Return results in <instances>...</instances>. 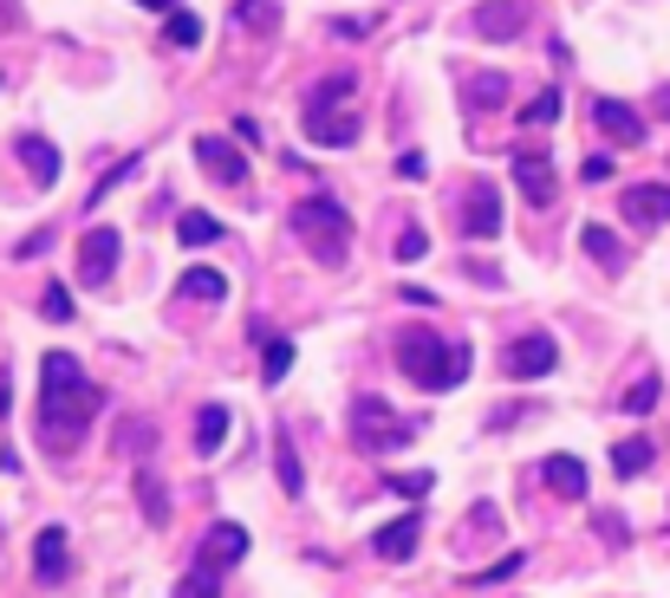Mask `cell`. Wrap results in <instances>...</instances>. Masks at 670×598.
Segmentation results:
<instances>
[{"label":"cell","instance_id":"obj_33","mask_svg":"<svg viewBox=\"0 0 670 598\" xmlns=\"http://www.w3.org/2000/svg\"><path fill=\"white\" fill-rule=\"evenodd\" d=\"M40 312H46L53 325H59V319H73V294H66V287H46V299H40Z\"/></svg>","mask_w":670,"mask_h":598},{"label":"cell","instance_id":"obj_30","mask_svg":"<svg viewBox=\"0 0 670 598\" xmlns=\"http://www.w3.org/2000/svg\"><path fill=\"white\" fill-rule=\"evenodd\" d=\"M553 118H560V91H540L521 104V124H553Z\"/></svg>","mask_w":670,"mask_h":598},{"label":"cell","instance_id":"obj_18","mask_svg":"<svg viewBox=\"0 0 670 598\" xmlns=\"http://www.w3.org/2000/svg\"><path fill=\"white\" fill-rule=\"evenodd\" d=\"M20 163H26V176H33V182H40V189H46V182H53V176H59V150L46 144V137H40V131H26V137H20Z\"/></svg>","mask_w":670,"mask_h":598},{"label":"cell","instance_id":"obj_31","mask_svg":"<svg viewBox=\"0 0 670 598\" xmlns=\"http://www.w3.org/2000/svg\"><path fill=\"white\" fill-rule=\"evenodd\" d=\"M502 91H508V78H502V73L475 78V104H482V111H495V104H502Z\"/></svg>","mask_w":670,"mask_h":598},{"label":"cell","instance_id":"obj_5","mask_svg":"<svg viewBox=\"0 0 670 598\" xmlns=\"http://www.w3.org/2000/svg\"><path fill=\"white\" fill-rule=\"evenodd\" d=\"M352 436H359V449H404L417 436V423H397V410L384 397H359L352 403Z\"/></svg>","mask_w":670,"mask_h":598},{"label":"cell","instance_id":"obj_8","mask_svg":"<svg viewBox=\"0 0 670 598\" xmlns=\"http://www.w3.org/2000/svg\"><path fill=\"white\" fill-rule=\"evenodd\" d=\"M118 247H124L118 228H91V234L78 241V280H85V287H105L111 267H118Z\"/></svg>","mask_w":670,"mask_h":598},{"label":"cell","instance_id":"obj_24","mask_svg":"<svg viewBox=\"0 0 670 598\" xmlns=\"http://www.w3.org/2000/svg\"><path fill=\"white\" fill-rule=\"evenodd\" d=\"M274 468H281V488H287V495H299V488H306L299 455H294V436H287V430H274Z\"/></svg>","mask_w":670,"mask_h":598},{"label":"cell","instance_id":"obj_16","mask_svg":"<svg viewBox=\"0 0 670 598\" xmlns=\"http://www.w3.org/2000/svg\"><path fill=\"white\" fill-rule=\"evenodd\" d=\"M417 533H424V514H397L391 527L372 533V553L377 560H410V553H417Z\"/></svg>","mask_w":670,"mask_h":598},{"label":"cell","instance_id":"obj_14","mask_svg":"<svg viewBox=\"0 0 670 598\" xmlns=\"http://www.w3.org/2000/svg\"><path fill=\"white\" fill-rule=\"evenodd\" d=\"M540 481H547L560 501H586V462H580V455H547V462H540Z\"/></svg>","mask_w":670,"mask_h":598},{"label":"cell","instance_id":"obj_29","mask_svg":"<svg viewBox=\"0 0 670 598\" xmlns=\"http://www.w3.org/2000/svg\"><path fill=\"white\" fill-rule=\"evenodd\" d=\"M163 40H169V46H196V40H202V20H196V13H169Z\"/></svg>","mask_w":670,"mask_h":598},{"label":"cell","instance_id":"obj_22","mask_svg":"<svg viewBox=\"0 0 670 598\" xmlns=\"http://www.w3.org/2000/svg\"><path fill=\"white\" fill-rule=\"evenodd\" d=\"M176 241H183V247H209V241H222V222L202 215V209H183V215H176Z\"/></svg>","mask_w":670,"mask_h":598},{"label":"cell","instance_id":"obj_2","mask_svg":"<svg viewBox=\"0 0 670 598\" xmlns=\"http://www.w3.org/2000/svg\"><path fill=\"white\" fill-rule=\"evenodd\" d=\"M397 365L417 390H455L469 377V345L437 339V332H404L397 339Z\"/></svg>","mask_w":670,"mask_h":598},{"label":"cell","instance_id":"obj_36","mask_svg":"<svg viewBox=\"0 0 670 598\" xmlns=\"http://www.w3.org/2000/svg\"><path fill=\"white\" fill-rule=\"evenodd\" d=\"M521 560H527V553H508V560H495L488 573H469V579H488V586H495V579H515V573H521Z\"/></svg>","mask_w":670,"mask_h":598},{"label":"cell","instance_id":"obj_34","mask_svg":"<svg viewBox=\"0 0 670 598\" xmlns=\"http://www.w3.org/2000/svg\"><path fill=\"white\" fill-rule=\"evenodd\" d=\"M384 488H397V495H430L437 475H384Z\"/></svg>","mask_w":670,"mask_h":598},{"label":"cell","instance_id":"obj_1","mask_svg":"<svg viewBox=\"0 0 670 598\" xmlns=\"http://www.w3.org/2000/svg\"><path fill=\"white\" fill-rule=\"evenodd\" d=\"M98 403L105 397L73 352H46V365H40V443L53 455H73L85 443V423L98 417Z\"/></svg>","mask_w":670,"mask_h":598},{"label":"cell","instance_id":"obj_32","mask_svg":"<svg viewBox=\"0 0 670 598\" xmlns=\"http://www.w3.org/2000/svg\"><path fill=\"white\" fill-rule=\"evenodd\" d=\"M424 254H430V234L424 228H404L397 234V261H424Z\"/></svg>","mask_w":670,"mask_h":598},{"label":"cell","instance_id":"obj_3","mask_svg":"<svg viewBox=\"0 0 670 598\" xmlns=\"http://www.w3.org/2000/svg\"><path fill=\"white\" fill-rule=\"evenodd\" d=\"M345 104H352V78H345V73L319 78V91H312V104H306V137H312V144H326V150L359 144V118H352Z\"/></svg>","mask_w":670,"mask_h":598},{"label":"cell","instance_id":"obj_41","mask_svg":"<svg viewBox=\"0 0 670 598\" xmlns=\"http://www.w3.org/2000/svg\"><path fill=\"white\" fill-rule=\"evenodd\" d=\"M144 7H163V13H169V7H176V0H144Z\"/></svg>","mask_w":670,"mask_h":598},{"label":"cell","instance_id":"obj_6","mask_svg":"<svg viewBox=\"0 0 670 598\" xmlns=\"http://www.w3.org/2000/svg\"><path fill=\"white\" fill-rule=\"evenodd\" d=\"M553 365H560V345H553V332H521V339L502 352V372L521 377V384H527V377H547Z\"/></svg>","mask_w":670,"mask_h":598},{"label":"cell","instance_id":"obj_9","mask_svg":"<svg viewBox=\"0 0 670 598\" xmlns=\"http://www.w3.org/2000/svg\"><path fill=\"white\" fill-rule=\"evenodd\" d=\"M469 26H475V40H521L527 7L521 0H482V7L469 13Z\"/></svg>","mask_w":670,"mask_h":598},{"label":"cell","instance_id":"obj_25","mask_svg":"<svg viewBox=\"0 0 670 598\" xmlns=\"http://www.w3.org/2000/svg\"><path fill=\"white\" fill-rule=\"evenodd\" d=\"M138 501H144V521H150V527L169 521V495H163V481H156L150 468H138Z\"/></svg>","mask_w":670,"mask_h":598},{"label":"cell","instance_id":"obj_15","mask_svg":"<svg viewBox=\"0 0 670 598\" xmlns=\"http://www.w3.org/2000/svg\"><path fill=\"white\" fill-rule=\"evenodd\" d=\"M515 182H521V196L534 202V209L553 202V163H547L540 150H521V156H515Z\"/></svg>","mask_w":670,"mask_h":598},{"label":"cell","instance_id":"obj_19","mask_svg":"<svg viewBox=\"0 0 670 598\" xmlns=\"http://www.w3.org/2000/svg\"><path fill=\"white\" fill-rule=\"evenodd\" d=\"M580 247L593 254V261L605 267V274H625V247H618V234H612V228L586 222V228H580Z\"/></svg>","mask_w":670,"mask_h":598},{"label":"cell","instance_id":"obj_26","mask_svg":"<svg viewBox=\"0 0 670 598\" xmlns=\"http://www.w3.org/2000/svg\"><path fill=\"white\" fill-rule=\"evenodd\" d=\"M234 20L254 26V33H274L281 26V0H234Z\"/></svg>","mask_w":670,"mask_h":598},{"label":"cell","instance_id":"obj_27","mask_svg":"<svg viewBox=\"0 0 670 598\" xmlns=\"http://www.w3.org/2000/svg\"><path fill=\"white\" fill-rule=\"evenodd\" d=\"M658 390H664V377L645 372L631 390H625V403H618V410H625V417H645V410H658Z\"/></svg>","mask_w":670,"mask_h":598},{"label":"cell","instance_id":"obj_7","mask_svg":"<svg viewBox=\"0 0 670 598\" xmlns=\"http://www.w3.org/2000/svg\"><path fill=\"white\" fill-rule=\"evenodd\" d=\"M248 553V527H234V521H216L209 533H202V546H196V573H216L222 579L228 566Z\"/></svg>","mask_w":670,"mask_h":598},{"label":"cell","instance_id":"obj_40","mask_svg":"<svg viewBox=\"0 0 670 598\" xmlns=\"http://www.w3.org/2000/svg\"><path fill=\"white\" fill-rule=\"evenodd\" d=\"M0 410H7V372H0Z\"/></svg>","mask_w":670,"mask_h":598},{"label":"cell","instance_id":"obj_37","mask_svg":"<svg viewBox=\"0 0 670 598\" xmlns=\"http://www.w3.org/2000/svg\"><path fill=\"white\" fill-rule=\"evenodd\" d=\"M46 247H53V234H46V228H33V234L13 247V254H20V261H33V254H46Z\"/></svg>","mask_w":670,"mask_h":598},{"label":"cell","instance_id":"obj_4","mask_svg":"<svg viewBox=\"0 0 670 598\" xmlns=\"http://www.w3.org/2000/svg\"><path fill=\"white\" fill-rule=\"evenodd\" d=\"M294 228L299 241L326 261V267H339L345 261V241H352V215L332 202V196H312V202H294Z\"/></svg>","mask_w":670,"mask_h":598},{"label":"cell","instance_id":"obj_35","mask_svg":"<svg viewBox=\"0 0 670 598\" xmlns=\"http://www.w3.org/2000/svg\"><path fill=\"white\" fill-rule=\"evenodd\" d=\"M176 598H222L216 593V573H189V579L176 586Z\"/></svg>","mask_w":670,"mask_h":598},{"label":"cell","instance_id":"obj_17","mask_svg":"<svg viewBox=\"0 0 670 598\" xmlns=\"http://www.w3.org/2000/svg\"><path fill=\"white\" fill-rule=\"evenodd\" d=\"M33 573H40V586H59L66 579V533L59 527H46L33 540Z\"/></svg>","mask_w":670,"mask_h":598},{"label":"cell","instance_id":"obj_39","mask_svg":"<svg viewBox=\"0 0 670 598\" xmlns=\"http://www.w3.org/2000/svg\"><path fill=\"white\" fill-rule=\"evenodd\" d=\"M658 111H664V118H670V85H664V91H658Z\"/></svg>","mask_w":670,"mask_h":598},{"label":"cell","instance_id":"obj_13","mask_svg":"<svg viewBox=\"0 0 670 598\" xmlns=\"http://www.w3.org/2000/svg\"><path fill=\"white\" fill-rule=\"evenodd\" d=\"M196 163H202L216 182H234V189L248 182V156L234 144H222V137H196Z\"/></svg>","mask_w":670,"mask_h":598},{"label":"cell","instance_id":"obj_21","mask_svg":"<svg viewBox=\"0 0 670 598\" xmlns=\"http://www.w3.org/2000/svg\"><path fill=\"white\" fill-rule=\"evenodd\" d=\"M176 299H228V274H216V267H189V274L176 280Z\"/></svg>","mask_w":670,"mask_h":598},{"label":"cell","instance_id":"obj_11","mask_svg":"<svg viewBox=\"0 0 670 598\" xmlns=\"http://www.w3.org/2000/svg\"><path fill=\"white\" fill-rule=\"evenodd\" d=\"M462 234H469V241H495V234H502V189H488V182L469 189V202H462Z\"/></svg>","mask_w":670,"mask_h":598},{"label":"cell","instance_id":"obj_20","mask_svg":"<svg viewBox=\"0 0 670 598\" xmlns=\"http://www.w3.org/2000/svg\"><path fill=\"white\" fill-rule=\"evenodd\" d=\"M228 443V403H202L196 410V455H216Z\"/></svg>","mask_w":670,"mask_h":598},{"label":"cell","instance_id":"obj_10","mask_svg":"<svg viewBox=\"0 0 670 598\" xmlns=\"http://www.w3.org/2000/svg\"><path fill=\"white\" fill-rule=\"evenodd\" d=\"M618 209H625L631 228H664L670 222V182H638V189H625Z\"/></svg>","mask_w":670,"mask_h":598},{"label":"cell","instance_id":"obj_28","mask_svg":"<svg viewBox=\"0 0 670 598\" xmlns=\"http://www.w3.org/2000/svg\"><path fill=\"white\" fill-rule=\"evenodd\" d=\"M287 372H294V339H274V345H267V358H261V377H267V384H281Z\"/></svg>","mask_w":670,"mask_h":598},{"label":"cell","instance_id":"obj_38","mask_svg":"<svg viewBox=\"0 0 670 598\" xmlns=\"http://www.w3.org/2000/svg\"><path fill=\"white\" fill-rule=\"evenodd\" d=\"M580 176H586V182H605V176H612V163H605V156H586V169H580Z\"/></svg>","mask_w":670,"mask_h":598},{"label":"cell","instance_id":"obj_23","mask_svg":"<svg viewBox=\"0 0 670 598\" xmlns=\"http://www.w3.org/2000/svg\"><path fill=\"white\" fill-rule=\"evenodd\" d=\"M651 455H658V449L645 443V436H625V443L612 449V468H618V475L631 481V475H645V468H651Z\"/></svg>","mask_w":670,"mask_h":598},{"label":"cell","instance_id":"obj_12","mask_svg":"<svg viewBox=\"0 0 670 598\" xmlns=\"http://www.w3.org/2000/svg\"><path fill=\"white\" fill-rule=\"evenodd\" d=\"M593 124L612 137V144H645V118L618 98H593Z\"/></svg>","mask_w":670,"mask_h":598}]
</instances>
